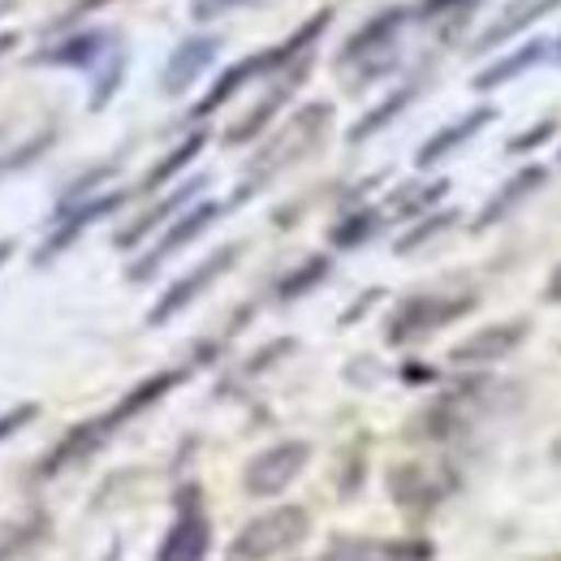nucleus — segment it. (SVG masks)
Returning a JSON list of instances; mask_svg holds the SVG:
<instances>
[{"label":"nucleus","instance_id":"473e14b6","mask_svg":"<svg viewBox=\"0 0 561 561\" xmlns=\"http://www.w3.org/2000/svg\"><path fill=\"white\" fill-rule=\"evenodd\" d=\"M553 135H558V117H545V122H536L531 130H523L518 139H510V151H518V156H523V151H531V147L549 142Z\"/></svg>","mask_w":561,"mask_h":561},{"label":"nucleus","instance_id":"7c9ffc66","mask_svg":"<svg viewBox=\"0 0 561 561\" xmlns=\"http://www.w3.org/2000/svg\"><path fill=\"white\" fill-rule=\"evenodd\" d=\"M44 527H48V523H44V518L35 514V518H31V523H22V527H18L13 536H4V545H0V561L22 558V553H26V549H31V545H35L39 536H44Z\"/></svg>","mask_w":561,"mask_h":561},{"label":"nucleus","instance_id":"0eeeda50","mask_svg":"<svg viewBox=\"0 0 561 561\" xmlns=\"http://www.w3.org/2000/svg\"><path fill=\"white\" fill-rule=\"evenodd\" d=\"M211 549V523L204 510V492L199 484L178 489V514L156 549V561H204Z\"/></svg>","mask_w":561,"mask_h":561},{"label":"nucleus","instance_id":"c756f323","mask_svg":"<svg viewBox=\"0 0 561 561\" xmlns=\"http://www.w3.org/2000/svg\"><path fill=\"white\" fill-rule=\"evenodd\" d=\"M53 142H57V126H48V130H39L35 139H26V142H22L18 151H9V156H0V178H4V173H18V169H26V164H35V160H39V156H44V151H48Z\"/></svg>","mask_w":561,"mask_h":561},{"label":"nucleus","instance_id":"f704fd0d","mask_svg":"<svg viewBox=\"0 0 561 561\" xmlns=\"http://www.w3.org/2000/svg\"><path fill=\"white\" fill-rule=\"evenodd\" d=\"M242 4H251V0H195L191 4V18L195 22H211V18H225V13L242 9Z\"/></svg>","mask_w":561,"mask_h":561},{"label":"nucleus","instance_id":"9d476101","mask_svg":"<svg viewBox=\"0 0 561 561\" xmlns=\"http://www.w3.org/2000/svg\"><path fill=\"white\" fill-rule=\"evenodd\" d=\"M311 462V445L307 440H277L264 454H255L242 471V489L251 496H277L285 492Z\"/></svg>","mask_w":561,"mask_h":561},{"label":"nucleus","instance_id":"b1692460","mask_svg":"<svg viewBox=\"0 0 561 561\" xmlns=\"http://www.w3.org/2000/svg\"><path fill=\"white\" fill-rule=\"evenodd\" d=\"M204 142H208V130H191V135L178 142V147H173V151H169L160 164H151V169L142 173V182L135 186V195H156L164 182H173V178H178L186 164H195V156L204 151Z\"/></svg>","mask_w":561,"mask_h":561},{"label":"nucleus","instance_id":"1a4fd4ad","mask_svg":"<svg viewBox=\"0 0 561 561\" xmlns=\"http://www.w3.org/2000/svg\"><path fill=\"white\" fill-rule=\"evenodd\" d=\"M216 216H225V204H216V199H199L195 208H186L160 238H156V247H147V255H139L135 264H130V273L126 277L130 280H151L156 273H160V264L164 260H173L182 247H191L195 238H204L211 229V220Z\"/></svg>","mask_w":561,"mask_h":561},{"label":"nucleus","instance_id":"dca6fc26","mask_svg":"<svg viewBox=\"0 0 561 561\" xmlns=\"http://www.w3.org/2000/svg\"><path fill=\"white\" fill-rule=\"evenodd\" d=\"M307 70H311V57H307V61H298L289 73H280L277 82L264 91V100H260V104H251V108H247V113L225 130V147H247L251 139H260V135H264V126H268L280 108L289 104V95L298 91V82L307 78Z\"/></svg>","mask_w":561,"mask_h":561},{"label":"nucleus","instance_id":"f8f14e48","mask_svg":"<svg viewBox=\"0 0 561 561\" xmlns=\"http://www.w3.org/2000/svg\"><path fill=\"white\" fill-rule=\"evenodd\" d=\"M454 489H458V476L449 467H420V462H411V467H393L389 471V496L402 510H411V514L436 510Z\"/></svg>","mask_w":561,"mask_h":561},{"label":"nucleus","instance_id":"2f4dec72","mask_svg":"<svg viewBox=\"0 0 561 561\" xmlns=\"http://www.w3.org/2000/svg\"><path fill=\"white\" fill-rule=\"evenodd\" d=\"M35 420H39V407H35V402H18L13 411H4V415H0V440L18 436L26 423H35Z\"/></svg>","mask_w":561,"mask_h":561},{"label":"nucleus","instance_id":"cd10ccee","mask_svg":"<svg viewBox=\"0 0 561 561\" xmlns=\"http://www.w3.org/2000/svg\"><path fill=\"white\" fill-rule=\"evenodd\" d=\"M454 220H458V211H454V208H449V211H432V216H420V225H415V229H407V233L393 242V251H398V255H411V251H420L423 242L440 238V233H445Z\"/></svg>","mask_w":561,"mask_h":561},{"label":"nucleus","instance_id":"2eb2a0df","mask_svg":"<svg viewBox=\"0 0 561 561\" xmlns=\"http://www.w3.org/2000/svg\"><path fill=\"white\" fill-rule=\"evenodd\" d=\"M220 48H225L220 35H191V39H182V44L169 53V61H164L160 91H164V95H186V91L211 70V61L220 57Z\"/></svg>","mask_w":561,"mask_h":561},{"label":"nucleus","instance_id":"423d86ee","mask_svg":"<svg viewBox=\"0 0 561 561\" xmlns=\"http://www.w3.org/2000/svg\"><path fill=\"white\" fill-rule=\"evenodd\" d=\"M471 311H476V294H411L393 307V316L385 324V342L411 346V342H423V337L458 324Z\"/></svg>","mask_w":561,"mask_h":561},{"label":"nucleus","instance_id":"6ab92c4d","mask_svg":"<svg viewBox=\"0 0 561 561\" xmlns=\"http://www.w3.org/2000/svg\"><path fill=\"white\" fill-rule=\"evenodd\" d=\"M492 122H496V108H492V104H480V108H471L467 117H458V122L440 126V130H436V135L415 151V169H432V164H440L445 156H454L462 142H471L484 126H492Z\"/></svg>","mask_w":561,"mask_h":561},{"label":"nucleus","instance_id":"ddd939ff","mask_svg":"<svg viewBox=\"0 0 561 561\" xmlns=\"http://www.w3.org/2000/svg\"><path fill=\"white\" fill-rule=\"evenodd\" d=\"M208 182H211L208 173H199V178L182 182L178 191H169L164 199H156L151 208L139 211V216H135V220H130V225H126V229H122V233L113 238V247H117V251H135V247H139L142 238H151L156 229H169V225H173V220H178L182 211L195 208V204H199V195L208 191Z\"/></svg>","mask_w":561,"mask_h":561},{"label":"nucleus","instance_id":"4c0bfd02","mask_svg":"<svg viewBox=\"0 0 561 561\" xmlns=\"http://www.w3.org/2000/svg\"><path fill=\"white\" fill-rule=\"evenodd\" d=\"M18 48V31H0V57Z\"/></svg>","mask_w":561,"mask_h":561},{"label":"nucleus","instance_id":"e433bc0d","mask_svg":"<svg viewBox=\"0 0 561 561\" xmlns=\"http://www.w3.org/2000/svg\"><path fill=\"white\" fill-rule=\"evenodd\" d=\"M545 298H549V302H561V264L553 268V273H549V285H545Z\"/></svg>","mask_w":561,"mask_h":561},{"label":"nucleus","instance_id":"aec40b11","mask_svg":"<svg viewBox=\"0 0 561 561\" xmlns=\"http://www.w3.org/2000/svg\"><path fill=\"white\" fill-rule=\"evenodd\" d=\"M561 0H510L505 9H501V18H492L489 26L480 31V39L471 44V53H492V48H501V44H510L514 35H523L527 26H536L545 13H553Z\"/></svg>","mask_w":561,"mask_h":561},{"label":"nucleus","instance_id":"4be33fe9","mask_svg":"<svg viewBox=\"0 0 561 561\" xmlns=\"http://www.w3.org/2000/svg\"><path fill=\"white\" fill-rule=\"evenodd\" d=\"M545 182H549L545 164H527V169H518V173H514V178H510V182H505V186L492 195L489 204H484V211L476 216V229H492L496 220H505V216L518 208L523 199H531V195H536Z\"/></svg>","mask_w":561,"mask_h":561},{"label":"nucleus","instance_id":"f03ea898","mask_svg":"<svg viewBox=\"0 0 561 561\" xmlns=\"http://www.w3.org/2000/svg\"><path fill=\"white\" fill-rule=\"evenodd\" d=\"M329 26H333V9H316V13H311L294 35H285L280 44L260 48V53H251V57L233 61L229 70L211 82L208 95L191 108V117H195V122H204V117H211L220 104H229L247 82H260V78H273V73H280V70H294L298 61H307V57H311V48L320 44V35H324Z\"/></svg>","mask_w":561,"mask_h":561},{"label":"nucleus","instance_id":"bb28decb","mask_svg":"<svg viewBox=\"0 0 561 561\" xmlns=\"http://www.w3.org/2000/svg\"><path fill=\"white\" fill-rule=\"evenodd\" d=\"M122 78H126V48H113V57L104 61V70L95 73V87H91V113H104L113 104V95L122 91Z\"/></svg>","mask_w":561,"mask_h":561},{"label":"nucleus","instance_id":"ea45409f","mask_svg":"<svg viewBox=\"0 0 561 561\" xmlns=\"http://www.w3.org/2000/svg\"><path fill=\"white\" fill-rule=\"evenodd\" d=\"M553 458H558V462H561V440H558V449H553Z\"/></svg>","mask_w":561,"mask_h":561},{"label":"nucleus","instance_id":"79ce46f5","mask_svg":"<svg viewBox=\"0 0 561 561\" xmlns=\"http://www.w3.org/2000/svg\"><path fill=\"white\" fill-rule=\"evenodd\" d=\"M549 561H561V558H549Z\"/></svg>","mask_w":561,"mask_h":561},{"label":"nucleus","instance_id":"c9c22d12","mask_svg":"<svg viewBox=\"0 0 561 561\" xmlns=\"http://www.w3.org/2000/svg\"><path fill=\"white\" fill-rule=\"evenodd\" d=\"M100 4H108V0H73L70 9H66V13L57 18V22H53V31H66L70 22H78V18H87V13H91V9H100Z\"/></svg>","mask_w":561,"mask_h":561},{"label":"nucleus","instance_id":"f257e3e1","mask_svg":"<svg viewBox=\"0 0 561 561\" xmlns=\"http://www.w3.org/2000/svg\"><path fill=\"white\" fill-rule=\"evenodd\" d=\"M191 376V367H164V371H156V376H147V380H139L113 411H104V415H95V420H82L73 423L70 432L39 458V467H35V480H57L61 471H70V467H78V462H87L91 454H100L122 427L130 420H139L142 411H151L156 402H164L182 380Z\"/></svg>","mask_w":561,"mask_h":561},{"label":"nucleus","instance_id":"20e7f679","mask_svg":"<svg viewBox=\"0 0 561 561\" xmlns=\"http://www.w3.org/2000/svg\"><path fill=\"white\" fill-rule=\"evenodd\" d=\"M415 18L411 4H389L380 13H371L351 39L342 44V53L333 57V70L346 78V87L358 91L367 82H380L385 73H393L402 66V48L398 35L407 31V22Z\"/></svg>","mask_w":561,"mask_h":561},{"label":"nucleus","instance_id":"9b49d317","mask_svg":"<svg viewBox=\"0 0 561 561\" xmlns=\"http://www.w3.org/2000/svg\"><path fill=\"white\" fill-rule=\"evenodd\" d=\"M135 191H104V195H95V199H87V204H78V208L61 211V216H53V229H48V238L35 247V268H48L61 251H70L73 242L95 225V220H104V216H113V211L122 208L126 199H130Z\"/></svg>","mask_w":561,"mask_h":561},{"label":"nucleus","instance_id":"5701e85b","mask_svg":"<svg viewBox=\"0 0 561 561\" xmlns=\"http://www.w3.org/2000/svg\"><path fill=\"white\" fill-rule=\"evenodd\" d=\"M420 91H423V78H407L398 91H389V95H385V100H380L371 113H363V117L354 122L351 135H346V142H354V147H358V142H367L371 135H380V130H385L393 117H402V108H407V104H411Z\"/></svg>","mask_w":561,"mask_h":561},{"label":"nucleus","instance_id":"a211bd4d","mask_svg":"<svg viewBox=\"0 0 561 561\" xmlns=\"http://www.w3.org/2000/svg\"><path fill=\"white\" fill-rule=\"evenodd\" d=\"M432 549L420 540H376V536H337L316 561H427Z\"/></svg>","mask_w":561,"mask_h":561},{"label":"nucleus","instance_id":"39448f33","mask_svg":"<svg viewBox=\"0 0 561 561\" xmlns=\"http://www.w3.org/2000/svg\"><path fill=\"white\" fill-rule=\"evenodd\" d=\"M311 536V514L302 505H273L255 514L233 540L225 561H277Z\"/></svg>","mask_w":561,"mask_h":561},{"label":"nucleus","instance_id":"58836bf2","mask_svg":"<svg viewBox=\"0 0 561 561\" xmlns=\"http://www.w3.org/2000/svg\"><path fill=\"white\" fill-rule=\"evenodd\" d=\"M9 255H13V242H4V238H0V268H4V260H9Z\"/></svg>","mask_w":561,"mask_h":561},{"label":"nucleus","instance_id":"a878e982","mask_svg":"<svg viewBox=\"0 0 561 561\" xmlns=\"http://www.w3.org/2000/svg\"><path fill=\"white\" fill-rule=\"evenodd\" d=\"M329 277H333V260L329 255H311L294 273H285L277 280V302H298V298H307L316 285H324Z\"/></svg>","mask_w":561,"mask_h":561},{"label":"nucleus","instance_id":"412c9836","mask_svg":"<svg viewBox=\"0 0 561 561\" xmlns=\"http://www.w3.org/2000/svg\"><path fill=\"white\" fill-rule=\"evenodd\" d=\"M558 53V39H527V44H518V48H510L505 57H496L492 66L476 73V91H492V87H501V82H514L518 73L536 70L540 61H549Z\"/></svg>","mask_w":561,"mask_h":561},{"label":"nucleus","instance_id":"7ed1b4c3","mask_svg":"<svg viewBox=\"0 0 561 561\" xmlns=\"http://www.w3.org/2000/svg\"><path fill=\"white\" fill-rule=\"evenodd\" d=\"M329 130H333V104H329V100L302 104V108L280 126L277 135L255 151V160H251V169H247V178H242L233 204H247L255 191H264V186H268L273 178H280L285 169H294V164H302L307 156H316V151L324 147V139H329Z\"/></svg>","mask_w":561,"mask_h":561},{"label":"nucleus","instance_id":"c85d7f7f","mask_svg":"<svg viewBox=\"0 0 561 561\" xmlns=\"http://www.w3.org/2000/svg\"><path fill=\"white\" fill-rule=\"evenodd\" d=\"M449 191V182L440 178V182H427V186H411V191H398V199H389V211L393 216H420V211H427L440 195Z\"/></svg>","mask_w":561,"mask_h":561},{"label":"nucleus","instance_id":"f3484780","mask_svg":"<svg viewBox=\"0 0 561 561\" xmlns=\"http://www.w3.org/2000/svg\"><path fill=\"white\" fill-rule=\"evenodd\" d=\"M527 333H531V324L527 320H505V324H484L480 333H471V337H462L449 358L458 363V367H484V363H496V358H505V354H514L523 342H527Z\"/></svg>","mask_w":561,"mask_h":561},{"label":"nucleus","instance_id":"72a5a7b5","mask_svg":"<svg viewBox=\"0 0 561 561\" xmlns=\"http://www.w3.org/2000/svg\"><path fill=\"white\" fill-rule=\"evenodd\" d=\"M462 9H471V0H420V4H415V18H420V22H436V18L462 13Z\"/></svg>","mask_w":561,"mask_h":561},{"label":"nucleus","instance_id":"393cba45","mask_svg":"<svg viewBox=\"0 0 561 561\" xmlns=\"http://www.w3.org/2000/svg\"><path fill=\"white\" fill-rule=\"evenodd\" d=\"M380 229H385V208H358L329 229V247L333 251H354V247L371 242Z\"/></svg>","mask_w":561,"mask_h":561},{"label":"nucleus","instance_id":"a19ab883","mask_svg":"<svg viewBox=\"0 0 561 561\" xmlns=\"http://www.w3.org/2000/svg\"><path fill=\"white\" fill-rule=\"evenodd\" d=\"M558 53H561V39H558Z\"/></svg>","mask_w":561,"mask_h":561},{"label":"nucleus","instance_id":"6e6552de","mask_svg":"<svg viewBox=\"0 0 561 561\" xmlns=\"http://www.w3.org/2000/svg\"><path fill=\"white\" fill-rule=\"evenodd\" d=\"M238 255H242V242H229V247L211 251L208 260H199V264H195L186 277H178L169 289H164V294H160V298H156V307L147 311V324H151V329H160V324H169L173 316H182V311H186L195 298H204L211 285H216V280H220L229 268H233V264H238Z\"/></svg>","mask_w":561,"mask_h":561},{"label":"nucleus","instance_id":"4468645a","mask_svg":"<svg viewBox=\"0 0 561 561\" xmlns=\"http://www.w3.org/2000/svg\"><path fill=\"white\" fill-rule=\"evenodd\" d=\"M117 48V35L104 31V26H87V31H73L66 39L48 44L44 53L31 57V66H53V70H95L100 61H108Z\"/></svg>","mask_w":561,"mask_h":561}]
</instances>
